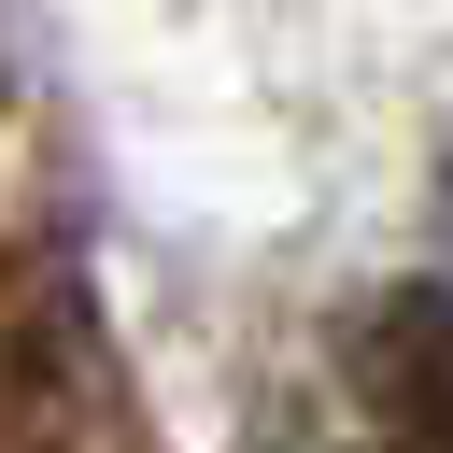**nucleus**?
Wrapping results in <instances>:
<instances>
[{"mask_svg":"<svg viewBox=\"0 0 453 453\" xmlns=\"http://www.w3.org/2000/svg\"><path fill=\"white\" fill-rule=\"evenodd\" d=\"M354 396H368V425H382L396 453H453V297H439V283L368 297V326H354Z\"/></svg>","mask_w":453,"mask_h":453,"instance_id":"1","label":"nucleus"},{"mask_svg":"<svg viewBox=\"0 0 453 453\" xmlns=\"http://www.w3.org/2000/svg\"><path fill=\"white\" fill-rule=\"evenodd\" d=\"M439 226H453V156H439Z\"/></svg>","mask_w":453,"mask_h":453,"instance_id":"2","label":"nucleus"}]
</instances>
